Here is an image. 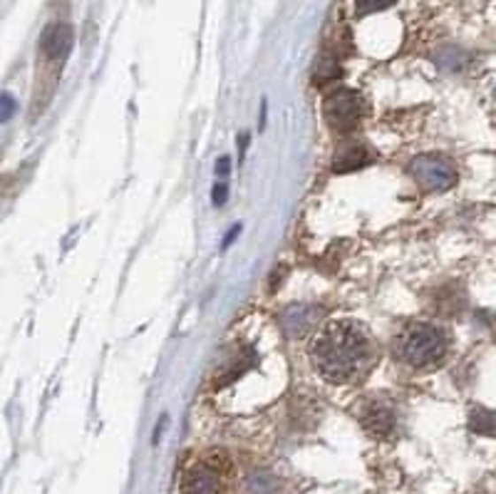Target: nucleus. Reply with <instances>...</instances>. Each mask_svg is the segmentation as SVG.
<instances>
[{"mask_svg": "<svg viewBox=\"0 0 496 494\" xmlns=\"http://www.w3.org/2000/svg\"><path fill=\"white\" fill-rule=\"evenodd\" d=\"M372 360V343L355 323H330L313 345V366L325 381L350 382Z\"/></svg>", "mask_w": 496, "mask_h": 494, "instance_id": "nucleus-1", "label": "nucleus"}, {"mask_svg": "<svg viewBox=\"0 0 496 494\" xmlns=\"http://www.w3.org/2000/svg\"><path fill=\"white\" fill-rule=\"evenodd\" d=\"M397 358L412 367H430L446 353V336L430 323H412L397 336Z\"/></svg>", "mask_w": 496, "mask_h": 494, "instance_id": "nucleus-2", "label": "nucleus"}, {"mask_svg": "<svg viewBox=\"0 0 496 494\" xmlns=\"http://www.w3.org/2000/svg\"><path fill=\"white\" fill-rule=\"evenodd\" d=\"M362 110H365V104L355 89L337 88L330 89L322 97V117H325L328 127L335 129L337 135H347L358 127L360 120H362Z\"/></svg>", "mask_w": 496, "mask_h": 494, "instance_id": "nucleus-3", "label": "nucleus"}, {"mask_svg": "<svg viewBox=\"0 0 496 494\" xmlns=\"http://www.w3.org/2000/svg\"><path fill=\"white\" fill-rule=\"evenodd\" d=\"M226 455H209L186 469L182 480L184 494H221L226 487Z\"/></svg>", "mask_w": 496, "mask_h": 494, "instance_id": "nucleus-4", "label": "nucleus"}, {"mask_svg": "<svg viewBox=\"0 0 496 494\" xmlns=\"http://www.w3.org/2000/svg\"><path fill=\"white\" fill-rule=\"evenodd\" d=\"M409 172L422 189L427 191H446L457 184L454 165L445 157H437V154H422L417 159H412Z\"/></svg>", "mask_w": 496, "mask_h": 494, "instance_id": "nucleus-5", "label": "nucleus"}, {"mask_svg": "<svg viewBox=\"0 0 496 494\" xmlns=\"http://www.w3.org/2000/svg\"><path fill=\"white\" fill-rule=\"evenodd\" d=\"M360 422L372 437H387L395 430V410L383 400L372 398V400H365L360 407Z\"/></svg>", "mask_w": 496, "mask_h": 494, "instance_id": "nucleus-6", "label": "nucleus"}, {"mask_svg": "<svg viewBox=\"0 0 496 494\" xmlns=\"http://www.w3.org/2000/svg\"><path fill=\"white\" fill-rule=\"evenodd\" d=\"M74 30L67 23H52L40 35V50L48 60H65L67 52L73 50Z\"/></svg>", "mask_w": 496, "mask_h": 494, "instance_id": "nucleus-7", "label": "nucleus"}, {"mask_svg": "<svg viewBox=\"0 0 496 494\" xmlns=\"http://www.w3.org/2000/svg\"><path fill=\"white\" fill-rule=\"evenodd\" d=\"M318 318H321V311H318V308H313V305H293V308L285 311L283 328L288 330L291 336H300V333L313 328V326L318 323Z\"/></svg>", "mask_w": 496, "mask_h": 494, "instance_id": "nucleus-8", "label": "nucleus"}, {"mask_svg": "<svg viewBox=\"0 0 496 494\" xmlns=\"http://www.w3.org/2000/svg\"><path fill=\"white\" fill-rule=\"evenodd\" d=\"M372 154L362 147V144H347L340 152L335 154L333 169L337 174H345V172H358L365 165H370Z\"/></svg>", "mask_w": 496, "mask_h": 494, "instance_id": "nucleus-9", "label": "nucleus"}, {"mask_svg": "<svg viewBox=\"0 0 496 494\" xmlns=\"http://www.w3.org/2000/svg\"><path fill=\"white\" fill-rule=\"evenodd\" d=\"M434 63L439 65L445 73H461V70L469 65V55L461 50V48L446 45V48H439V50H437V55H434Z\"/></svg>", "mask_w": 496, "mask_h": 494, "instance_id": "nucleus-10", "label": "nucleus"}, {"mask_svg": "<svg viewBox=\"0 0 496 494\" xmlns=\"http://www.w3.org/2000/svg\"><path fill=\"white\" fill-rule=\"evenodd\" d=\"M469 428L477 435H489L496 437V415L486 407H471L469 413Z\"/></svg>", "mask_w": 496, "mask_h": 494, "instance_id": "nucleus-11", "label": "nucleus"}, {"mask_svg": "<svg viewBox=\"0 0 496 494\" xmlns=\"http://www.w3.org/2000/svg\"><path fill=\"white\" fill-rule=\"evenodd\" d=\"M340 73H343L340 60L335 58L333 52H325V55L321 58V63H318V67H315V75H313V80H315L318 85H328V82L337 80Z\"/></svg>", "mask_w": 496, "mask_h": 494, "instance_id": "nucleus-12", "label": "nucleus"}, {"mask_svg": "<svg viewBox=\"0 0 496 494\" xmlns=\"http://www.w3.org/2000/svg\"><path fill=\"white\" fill-rule=\"evenodd\" d=\"M395 3H397V0H355V5H358L360 15L380 13V11L390 8V5H395Z\"/></svg>", "mask_w": 496, "mask_h": 494, "instance_id": "nucleus-13", "label": "nucleus"}, {"mask_svg": "<svg viewBox=\"0 0 496 494\" xmlns=\"http://www.w3.org/2000/svg\"><path fill=\"white\" fill-rule=\"evenodd\" d=\"M12 112H15V100H12L11 95H0V125L8 122Z\"/></svg>", "mask_w": 496, "mask_h": 494, "instance_id": "nucleus-14", "label": "nucleus"}, {"mask_svg": "<svg viewBox=\"0 0 496 494\" xmlns=\"http://www.w3.org/2000/svg\"><path fill=\"white\" fill-rule=\"evenodd\" d=\"M226 199H229V194H226V187L216 184V187H213V194H211V202H213V206H223V204H226Z\"/></svg>", "mask_w": 496, "mask_h": 494, "instance_id": "nucleus-15", "label": "nucleus"}, {"mask_svg": "<svg viewBox=\"0 0 496 494\" xmlns=\"http://www.w3.org/2000/svg\"><path fill=\"white\" fill-rule=\"evenodd\" d=\"M229 169H231V159H229V157H221V159L216 162V174H219V177H226Z\"/></svg>", "mask_w": 496, "mask_h": 494, "instance_id": "nucleus-16", "label": "nucleus"}, {"mask_svg": "<svg viewBox=\"0 0 496 494\" xmlns=\"http://www.w3.org/2000/svg\"><path fill=\"white\" fill-rule=\"evenodd\" d=\"M238 231H241V227H234V228H231V234H229V239L223 241V249H229V246H231V241H234L236 236H238Z\"/></svg>", "mask_w": 496, "mask_h": 494, "instance_id": "nucleus-17", "label": "nucleus"}]
</instances>
